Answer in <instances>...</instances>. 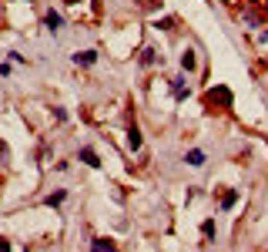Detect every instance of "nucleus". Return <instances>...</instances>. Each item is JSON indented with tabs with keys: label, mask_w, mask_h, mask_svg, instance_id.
Masks as SVG:
<instances>
[{
	"label": "nucleus",
	"mask_w": 268,
	"mask_h": 252,
	"mask_svg": "<svg viewBox=\"0 0 268 252\" xmlns=\"http://www.w3.org/2000/svg\"><path fill=\"white\" fill-rule=\"evenodd\" d=\"M201 232H204L208 239H212V236H215V222H204V225H201Z\"/></svg>",
	"instance_id": "9b49d317"
},
{
	"label": "nucleus",
	"mask_w": 268,
	"mask_h": 252,
	"mask_svg": "<svg viewBox=\"0 0 268 252\" xmlns=\"http://www.w3.org/2000/svg\"><path fill=\"white\" fill-rule=\"evenodd\" d=\"M155 61H158V57H155V51H151V47L141 54V64H155Z\"/></svg>",
	"instance_id": "9d476101"
},
{
	"label": "nucleus",
	"mask_w": 268,
	"mask_h": 252,
	"mask_svg": "<svg viewBox=\"0 0 268 252\" xmlns=\"http://www.w3.org/2000/svg\"><path fill=\"white\" fill-rule=\"evenodd\" d=\"M128 148H131V152H138V148H141V131H138V124H134V128H128Z\"/></svg>",
	"instance_id": "7ed1b4c3"
},
{
	"label": "nucleus",
	"mask_w": 268,
	"mask_h": 252,
	"mask_svg": "<svg viewBox=\"0 0 268 252\" xmlns=\"http://www.w3.org/2000/svg\"><path fill=\"white\" fill-rule=\"evenodd\" d=\"M91 252H114V245L104 242V239H94V249H91Z\"/></svg>",
	"instance_id": "6e6552de"
},
{
	"label": "nucleus",
	"mask_w": 268,
	"mask_h": 252,
	"mask_svg": "<svg viewBox=\"0 0 268 252\" xmlns=\"http://www.w3.org/2000/svg\"><path fill=\"white\" fill-rule=\"evenodd\" d=\"M185 162L191 165V168H201V165H204V152H198V148H195V152H188Z\"/></svg>",
	"instance_id": "20e7f679"
},
{
	"label": "nucleus",
	"mask_w": 268,
	"mask_h": 252,
	"mask_svg": "<svg viewBox=\"0 0 268 252\" xmlns=\"http://www.w3.org/2000/svg\"><path fill=\"white\" fill-rule=\"evenodd\" d=\"M261 41H265V44H268V34H261Z\"/></svg>",
	"instance_id": "2eb2a0df"
},
{
	"label": "nucleus",
	"mask_w": 268,
	"mask_h": 252,
	"mask_svg": "<svg viewBox=\"0 0 268 252\" xmlns=\"http://www.w3.org/2000/svg\"><path fill=\"white\" fill-rule=\"evenodd\" d=\"M44 24H47V27H50V31H57V27L64 24V17H61V14H54V10H50V14H47V17H44Z\"/></svg>",
	"instance_id": "0eeeda50"
},
{
	"label": "nucleus",
	"mask_w": 268,
	"mask_h": 252,
	"mask_svg": "<svg viewBox=\"0 0 268 252\" xmlns=\"http://www.w3.org/2000/svg\"><path fill=\"white\" fill-rule=\"evenodd\" d=\"M215 101H221V105H231V94H228L225 88H218V91H208V105H215Z\"/></svg>",
	"instance_id": "f257e3e1"
},
{
	"label": "nucleus",
	"mask_w": 268,
	"mask_h": 252,
	"mask_svg": "<svg viewBox=\"0 0 268 252\" xmlns=\"http://www.w3.org/2000/svg\"><path fill=\"white\" fill-rule=\"evenodd\" d=\"M4 158H7V145H4V141H0V162H4Z\"/></svg>",
	"instance_id": "4468645a"
},
{
	"label": "nucleus",
	"mask_w": 268,
	"mask_h": 252,
	"mask_svg": "<svg viewBox=\"0 0 268 252\" xmlns=\"http://www.w3.org/2000/svg\"><path fill=\"white\" fill-rule=\"evenodd\" d=\"M81 162L91 165V168H98V165H101V162H98V155L91 152V148H81Z\"/></svg>",
	"instance_id": "423d86ee"
},
{
	"label": "nucleus",
	"mask_w": 268,
	"mask_h": 252,
	"mask_svg": "<svg viewBox=\"0 0 268 252\" xmlns=\"http://www.w3.org/2000/svg\"><path fill=\"white\" fill-rule=\"evenodd\" d=\"M235 198H238V192H228V195L221 198V209H231V205H235Z\"/></svg>",
	"instance_id": "1a4fd4ad"
},
{
	"label": "nucleus",
	"mask_w": 268,
	"mask_h": 252,
	"mask_svg": "<svg viewBox=\"0 0 268 252\" xmlns=\"http://www.w3.org/2000/svg\"><path fill=\"white\" fill-rule=\"evenodd\" d=\"M181 67H185V71H195V67H198L195 51H185V54H181Z\"/></svg>",
	"instance_id": "39448f33"
},
{
	"label": "nucleus",
	"mask_w": 268,
	"mask_h": 252,
	"mask_svg": "<svg viewBox=\"0 0 268 252\" xmlns=\"http://www.w3.org/2000/svg\"><path fill=\"white\" fill-rule=\"evenodd\" d=\"M0 252H10V242H7L4 236H0Z\"/></svg>",
	"instance_id": "ddd939ff"
},
{
	"label": "nucleus",
	"mask_w": 268,
	"mask_h": 252,
	"mask_svg": "<svg viewBox=\"0 0 268 252\" xmlns=\"http://www.w3.org/2000/svg\"><path fill=\"white\" fill-rule=\"evenodd\" d=\"M61 202H64V192H57V195L47 198V205H61Z\"/></svg>",
	"instance_id": "f8f14e48"
},
{
	"label": "nucleus",
	"mask_w": 268,
	"mask_h": 252,
	"mask_svg": "<svg viewBox=\"0 0 268 252\" xmlns=\"http://www.w3.org/2000/svg\"><path fill=\"white\" fill-rule=\"evenodd\" d=\"M94 61H98V54H94V51H77V54H74V64H94Z\"/></svg>",
	"instance_id": "f03ea898"
}]
</instances>
